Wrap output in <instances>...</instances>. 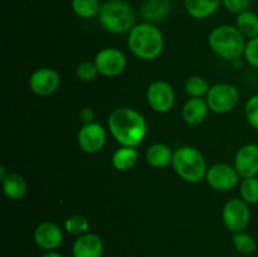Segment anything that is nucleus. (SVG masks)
I'll list each match as a JSON object with an SVG mask.
<instances>
[{"label":"nucleus","mask_w":258,"mask_h":257,"mask_svg":"<svg viewBox=\"0 0 258 257\" xmlns=\"http://www.w3.org/2000/svg\"><path fill=\"white\" fill-rule=\"evenodd\" d=\"M108 128L121 146L140 145L148 133V123L139 111L130 107H118L108 117Z\"/></svg>","instance_id":"1"},{"label":"nucleus","mask_w":258,"mask_h":257,"mask_svg":"<svg viewBox=\"0 0 258 257\" xmlns=\"http://www.w3.org/2000/svg\"><path fill=\"white\" fill-rule=\"evenodd\" d=\"M128 49L143 60L156 59L164 49V37L159 28L151 23H141L128 32Z\"/></svg>","instance_id":"2"},{"label":"nucleus","mask_w":258,"mask_h":257,"mask_svg":"<svg viewBox=\"0 0 258 257\" xmlns=\"http://www.w3.org/2000/svg\"><path fill=\"white\" fill-rule=\"evenodd\" d=\"M211 49L226 60H237L244 54L246 37L233 25H219L214 28L208 37Z\"/></svg>","instance_id":"3"},{"label":"nucleus","mask_w":258,"mask_h":257,"mask_svg":"<svg viewBox=\"0 0 258 257\" xmlns=\"http://www.w3.org/2000/svg\"><path fill=\"white\" fill-rule=\"evenodd\" d=\"M97 17L100 24L107 32L113 34L131 32V29L136 25L134 9L128 3L123 0L103 3Z\"/></svg>","instance_id":"4"},{"label":"nucleus","mask_w":258,"mask_h":257,"mask_svg":"<svg viewBox=\"0 0 258 257\" xmlns=\"http://www.w3.org/2000/svg\"><path fill=\"white\" fill-rule=\"evenodd\" d=\"M171 164L175 173L183 180L191 184L199 183L206 178L208 170L203 154L193 146H180L176 149Z\"/></svg>","instance_id":"5"},{"label":"nucleus","mask_w":258,"mask_h":257,"mask_svg":"<svg viewBox=\"0 0 258 257\" xmlns=\"http://www.w3.org/2000/svg\"><path fill=\"white\" fill-rule=\"evenodd\" d=\"M239 98L241 95L236 86L229 83H217L209 88L206 100L209 110L213 111L214 113L223 115L236 108Z\"/></svg>","instance_id":"6"},{"label":"nucleus","mask_w":258,"mask_h":257,"mask_svg":"<svg viewBox=\"0 0 258 257\" xmlns=\"http://www.w3.org/2000/svg\"><path fill=\"white\" fill-rule=\"evenodd\" d=\"M222 218L227 228L233 233L243 232L251 221V211L248 203L243 199H231L222 211Z\"/></svg>","instance_id":"7"},{"label":"nucleus","mask_w":258,"mask_h":257,"mask_svg":"<svg viewBox=\"0 0 258 257\" xmlns=\"http://www.w3.org/2000/svg\"><path fill=\"white\" fill-rule=\"evenodd\" d=\"M146 100L155 112L166 113L174 107L175 92L170 83L165 81H155L146 91Z\"/></svg>","instance_id":"8"},{"label":"nucleus","mask_w":258,"mask_h":257,"mask_svg":"<svg viewBox=\"0 0 258 257\" xmlns=\"http://www.w3.org/2000/svg\"><path fill=\"white\" fill-rule=\"evenodd\" d=\"M95 63L100 75L105 77H117L126 70L127 60L117 48H103L96 54Z\"/></svg>","instance_id":"9"},{"label":"nucleus","mask_w":258,"mask_h":257,"mask_svg":"<svg viewBox=\"0 0 258 257\" xmlns=\"http://www.w3.org/2000/svg\"><path fill=\"white\" fill-rule=\"evenodd\" d=\"M239 174L234 166L228 164H214L208 168L206 180L209 186L218 191H229L238 184Z\"/></svg>","instance_id":"10"},{"label":"nucleus","mask_w":258,"mask_h":257,"mask_svg":"<svg viewBox=\"0 0 258 257\" xmlns=\"http://www.w3.org/2000/svg\"><path fill=\"white\" fill-rule=\"evenodd\" d=\"M106 140H107V134L105 127L97 122L86 123L78 131V145L87 154L100 153L105 146Z\"/></svg>","instance_id":"11"},{"label":"nucleus","mask_w":258,"mask_h":257,"mask_svg":"<svg viewBox=\"0 0 258 257\" xmlns=\"http://www.w3.org/2000/svg\"><path fill=\"white\" fill-rule=\"evenodd\" d=\"M59 83L60 77L58 72L49 67L38 68L32 73L29 78L30 90L38 96L52 95L58 90Z\"/></svg>","instance_id":"12"},{"label":"nucleus","mask_w":258,"mask_h":257,"mask_svg":"<svg viewBox=\"0 0 258 257\" xmlns=\"http://www.w3.org/2000/svg\"><path fill=\"white\" fill-rule=\"evenodd\" d=\"M234 168L241 178H252L258 175V145L246 144L242 146L234 158Z\"/></svg>","instance_id":"13"},{"label":"nucleus","mask_w":258,"mask_h":257,"mask_svg":"<svg viewBox=\"0 0 258 257\" xmlns=\"http://www.w3.org/2000/svg\"><path fill=\"white\" fill-rule=\"evenodd\" d=\"M34 241L40 248L53 251L58 248L63 242L62 229L52 222H43L35 228Z\"/></svg>","instance_id":"14"},{"label":"nucleus","mask_w":258,"mask_h":257,"mask_svg":"<svg viewBox=\"0 0 258 257\" xmlns=\"http://www.w3.org/2000/svg\"><path fill=\"white\" fill-rule=\"evenodd\" d=\"M103 252V242L97 234L86 233L78 237L73 243V257H101Z\"/></svg>","instance_id":"15"},{"label":"nucleus","mask_w":258,"mask_h":257,"mask_svg":"<svg viewBox=\"0 0 258 257\" xmlns=\"http://www.w3.org/2000/svg\"><path fill=\"white\" fill-rule=\"evenodd\" d=\"M209 113V106L207 100L202 97H190L183 106L181 115L188 125L197 126L206 121Z\"/></svg>","instance_id":"16"},{"label":"nucleus","mask_w":258,"mask_h":257,"mask_svg":"<svg viewBox=\"0 0 258 257\" xmlns=\"http://www.w3.org/2000/svg\"><path fill=\"white\" fill-rule=\"evenodd\" d=\"M3 191L10 201H22L28 191V184L22 175L17 173H9L2 180Z\"/></svg>","instance_id":"17"},{"label":"nucleus","mask_w":258,"mask_h":257,"mask_svg":"<svg viewBox=\"0 0 258 257\" xmlns=\"http://www.w3.org/2000/svg\"><path fill=\"white\" fill-rule=\"evenodd\" d=\"M145 156L149 165L153 166V168L161 169L166 168L173 163L174 151H171V149L166 144L156 143L149 146Z\"/></svg>","instance_id":"18"},{"label":"nucleus","mask_w":258,"mask_h":257,"mask_svg":"<svg viewBox=\"0 0 258 257\" xmlns=\"http://www.w3.org/2000/svg\"><path fill=\"white\" fill-rule=\"evenodd\" d=\"M222 0H184L186 13L194 19H207L221 7Z\"/></svg>","instance_id":"19"},{"label":"nucleus","mask_w":258,"mask_h":257,"mask_svg":"<svg viewBox=\"0 0 258 257\" xmlns=\"http://www.w3.org/2000/svg\"><path fill=\"white\" fill-rule=\"evenodd\" d=\"M139 159V151L133 146H121L113 153L112 165L120 171H127L135 166Z\"/></svg>","instance_id":"20"},{"label":"nucleus","mask_w":258,"mask_h":257,"mask_svg":"<svg viewBox=\"0 0 258 257\" xmlns=\"http://www.w3.org/2000/svg\"><path fill=\"white\" fill-rule=\"evenodd\" d=\"M170 9L169 0H145L141 8L143 17L149 22L164 19Z\"/></svg>","instance_id":"21"},{"label":"nucleus","mask_w":258,"mask_h":257,"mask_svg":"<svg viewBox=\"0 0 258 257\" xmlns=\"http://www.w3.org/2000/svg\"><path fill=\"white\" fill-rule=\"evenodd\" d=\"M237 28L248 39L258 37V15L251 10H244L237 15Z\"/></svg>","instance_id":"22"},{"label":"nucleus","mask_w":258,"mask_h":257,"mask_svg":"<svg viewBox=\"0 0 258 257\" xmlns=\"http://www.w3.org/2000/svg\"><path fill=\"white\" fill-rule=\"evenodd\" d=\"M72 10L82 19H91L98 15L101 9L100 0H72Z\"/></svg>","instance_id":"23"},{"label":"nucleus","mask_w":258,"mask_h":257,"mask_svg":"<svg viewBox=\"0 0 258 257\" xmlns=\"http://www.w3.org/2000/svg\"><path fill=\"white\" fill-rule=\"evenodd\" d=\"M64 228L68 233L80 237L87 233L88 228H90V222H88L87 217L82 216V214H75L66 219Z\"/></svg>","instance_id":"24"},{"label":"nucleus","mask_w":258,"mask_h":257,"mask_svg":"<svg viewBox=\"0 0 258 257\" xmlns=\"http://www.w3.org/2000/svg\"><path fill=\"white\" fill-rule=\"evenodd\" d=\"M242 199L248 204L258 203V176L244 178L239 185Z\"/></svg>","instance_id":"25"},{"label":"nucleus","mask_w":258,"mask_h":257,"mask_svg":"<svg viewBox=\"0 0 258 257\" xmlns=\"http://www.w3.org/2000/svg\"><path fill=\"white\" fill-rule=\"evenodd\" d=\"M209 88H211L209 83L207 82L206 78L201 77V76H191L185 82V91L189 97H203L204 95L207 96Z\"/></svg>","instance_id":"26"},{"label":"nucleus","mask_w":258,"mask_h":257,"mask_svg":"<svg viewBox=\"0 0 258 257\" xmlns=\"http://www.w3.org/2000/svg\"><path fill=\"white\" fill-rule=\"evenodd\" d=\"M232 241H233L234 248L242 254H251L257 248V243L253 237L244 232H238L234 234Z\"/></svg>","instance_id":"27"},{"label":"nucleus","mask_w":258,"mask_h":257,"mask_svg":"<svg viewBox=\"0 0 258 257\" xmlns=\"http://www.w3.org/2000/svg\"><path fill=\"white\" fill-rule=\"evenodd\" d=\"M76 75H77L78 80H81L82 82H91L100 75V72H98L97 66H96L95 62L86 60V62H82L81 65L77 66Z\"/></svg>","instance_id":"28"},{"label":"nucleus","mask_w":258,"mask_h":257,"mask_svg":"<svg viewBox=\"0 0 258 257\" xmlns=\"http://www.w3.org/2000/svg\"><path fill=\"white\" fill-rule=\"evenodd\" d=\"M244 113L249 125L258 130V93L248 98L244 106Z\"/></svg>","instance_id":"29"},{"label":"nucleus","mask_w":258,"mask_h":257,"mask_svg":"<svg viewBox=\"0 0 258 257\" xmlns=\"http://www.w3.org/2000/svg\"><path fill=\"white\" fill-rule=\"evenodd\" d=\"M243 55L252 67L258 68V37L252 38L247 42Z\"/></svg>","instance_id":"30"},{"label":"nucleus","mask_w":258,"mask_h":257,"mask_svg":"<svg viewBox=\"0 0 258 257\" xmlns=\"http://www.w3.org/2000/svg\"><path fill=\"white\" fill-rule=\"evenodd\" d=\"M222 4L229 13L238 15L239 13L247 10L251 4V0H222Z\"/></svg>","instance_id":"31"},{"label":"nucleus","mask_w":258,"mask_h":257,"mask_svg":"<svg viewBox=\"0 0 258 257\" xmlns=\"http://www.w3.org/2000/svg\"><path fill=\"white\" fill-rule=\"evenodd\" d=\"M93 118H95V112H93L91 108L85 107V108H82V110H81L80 120L82 121L83 125H86V123L93 122Z\"/></svg>","instance_id":"32"},{"label":"nucleus","mask_w":258,"mask_h":257,"mask_svg":"<svg viewBox=\"0 0 258 257\" xmlns=\"http://www.w3.org/2000/svg\"><path fill=\"white\" fill-rule=\"evenodd\" d=\"M43 257H62V256H60L59 253H57V252L49 251V252H47V253H45Z\"/></svg>","instance_id":"33"},{"label":"nucleus","mask_w":258,"mask_h":257,"mask_svg":"<svg viewBox=\"0 0 258 257\" xmlns=\"http://www.w3.org/2000/svg\"><path fill=\"white\" fill-rule=\"evenodd\" d=\"M8 174H9V173H7V171H5L4 166H0V179H2V180L5 178V176L8 175Z\"/></svg>","instance_id":"34"},{"label":"nucleus","mask_w":258,"mask_h":257,"mask_svg":"<svg viewBox=\"0 0 258 257\" xmlns=\"http://www.w3.org/2000/svg\"><path fill=\"white\" fill-rule=\"evenodd\" d=\"M107 2H117V0H107Z\"/></svg>","instance_id":"35"}]
</instances>
